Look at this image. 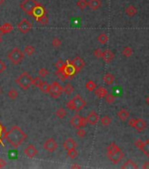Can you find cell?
Here are the masks:
<instances>
[{
	"label": "cell",
	"mask_w": 149,
	"mask_h": 169,
	"mask_svg": "<svg viewBox=\"0 0 149 169\" xmlns=\"http://www.w3.org/2000/svg\"><path fill=\"white\" fill-rule=\"evenodd\" d=\"M33 78L34 77L27 72H24L17 77V79L15 81L22 90L26 91L33 85Z\"/></svg>",
	"instance_id": "cell-4"
},
{
	"label": "cell",
	"mask_w": 149,
	"mask_h": 169,
	"mask_svg": "<svg viewBox=\"0 0 149 169\" xmlns=\"http://www.w3.org/2000/svg\"><path fill=\"white\" fill-rule=\"evenodd\" d=\"M74 91V87L73 86V85L71 83H68L66 84L65 87L63 88V93L66 94L67 95H70L71 94H73Z\"/></svg>",
	"instance_id": "cell-28"
},
{
	"label": "cell",
	"mask_w": 149,
	"mask_h": 169,
	"mask_svg": "<svg viewBox=\"0 0 149 169\" xmlns=\"http://www.w3.org/2000/svg\"><path fill=\"white\" fill-rule=\"evenodd\" d=\"M74 72H75V71H74V69L71 64L70 65L66 64L65 69L63 71V73H64V76L66 77V78H68L69 77H72L74 74Z\"/></svg>",
	"instance_id": "cell-22"
},
{
	"label": "cell",
	"mask_w": 149,
	"mask_h": 169,
	"mask_svg": "<svg viewBox=\"0 0 149 169\" xmlns=\"http://www.w3.org/2000/svg\"><path fill=\"white\" fill-rule=\"evenodd\" d=\"M137 13H138V11H137L136 7L133 6V5H129V6H127V7L126 8V15L129 16V17H133V16H135V15L137 14Z\"/></svg>",
	"instance_id": "cell-25"
},
{
	"label": "cell",
	"mask_w": 149,
	"mask_h": 169,
	"mask_svg": "<svg viewBox=\"0 0 149 169\" xmlns=\"http://www.w3.org/2000/svg\"><path fill=\"white\" fill-rule=\"evenodd\" d=\"M50 86H51V85L48 84L47 81H41L40 84H39V86L38 87L39 88V90H40L42 93H44V94H48L49 91H50Z\"/></svg>",
	"instance_id": "cell-21"
},
{
	"label": "cell",
	"mask_w": 149,
	"mask_h": 169,
	"mask_svg": "<svg viewBox=\"0 0 149 169\" xmlns=\"http://www.w3.org/2000/svg\"><path fill=\"white\" fill-rule=\"evenodd\" d=\"M96 84L94 82L93 80H89L87 83H86V85H85V87L87 88V90H89L90 92H92L94 91L96 88Z\"/></svg>",
	"instance_id": "cell-34"
},
{
	"label": "cell",
	"mask_w": 149,
	"mask_h": 169,
	"mask_svg": "<svg viewBox=\"0 0 149 169\" xmlns=\"http://www.w3.org/2000/svg\"><path fill=\"white\" fill-rule=\"evenodd\" d=\"M35 52V48L33 45H27L24 49V53H26L27 56H32Z\"/></svg>",
	"instance_id": "cell-29"
},
{
	"label": "cell",
	"mask_w": 149,
	"mask_h": 169,
	"mask_svg": "<svg viewBox=\"0 0 149 169\" xmlns=\"http://www.w3.org/2000/svg\"><path fill=\"white\" fill-rule=\"evenodd\" d=\"M38 73H39V76L40 77H47V76L48 75L49 72H48V70L46 69V68H41V69L39 70Z\"/></svg>",
	"instance_id": "cell-39"
},
{
	"label": "cell",
	"mask_w": 149,
	"mask_h": 169,
	"mask_svg": "<svg viewBox=\"0 0 149 169\" xmlns=\"http://www.w3.org/2000/svg\"><path fill=\"white\" fill-rule=\"evenodd\" d=\"M4 3V0H0V5H2Z\"/></svg>",
	"instance_id": "cell-51"
},
{
	"label": "cell",
	"mask_w": 149,
	"mask_h": 169,
	"mask_svg": "<svg viewBox=\"0 0 149 169\" xmlns=\"http://www.w3.org/2000/svg\"><path fill=\"white\" fill-rule=\"evenodd\" d=\"M44 15H47L46 9H45V7L42 6L40 4H39L37 6L35 7V9L34 10L32 16H34V17L35 18V19L37 20L39 18H40V17H42V16H44Z\"/></svg>",
	"instance_id": "cell-13"
},
{
	"label": "cell",
	"mask_w": 149,
	"mask_h": 169,
	"mask_svg": "<svg viewBox=\"0 0 149 169\" xmlns=\"http://www.w3.org/2000/svg\"><path fill=\"white\" fill-rule=\"evenodd\" d=\"M24 153H25V155H26L27 158L32 159V158H34V157L37 155L38 150L36 149V147H35L34 145H29L27 147L25 148Z\"/></svg>",
	"instance_id": "cell-14"
},
{
	"label": "cell",
	"mask_w": 149,
	"mask_h": 169,
	"mask_svg": "<svg viewBox=\"0 0 149 169\" xmlns=\"http://www.w3.org/2000/svg\"><path fill=\"white\" fill-rule=\"evenodd\" d=\"M61 43H62V41H61V40L60 38L55 37L52 40V45H53L54 47H56V48L60 47V46L61 45Z\"/></svg>",
	"instance_id": "cell-41"
},
{
	"label": "cell",
	"mask_w": 149,
	"mask_h": 169,
	"mask_svg": "<svg viewBox=\"0 0 149 169\" xmlns=\"http://www.w3.org/2000/svg\"><path fill=\"white\" fill-rule=\"evenodd\" d=\"M75 134H76V136L77 137H84L86 135H87V132L85 130H83V128H79V129H77V131L75 132Z\"/></svg>",
	"instance_id": "cell-40"
},
{
	"label": "cell",
	"mask_w": 149,
	"mask_h": 169,
	"mask_svg": "<svg viewBox=\"0 0 149 169\" xmlns=\"http://www.w3.org/2000/svg\"><path fill=\"white\" fill-rule=\"evenodd\" d=\"M37 21L39 23H40L41 25H47V24L48 23V18H47V15H44V16L39 18V19H37Z\"/></svg>",
	"instance_id": "cell-42"
},
{
	"label": "cell",
	"mask_w": 149,
	"mask_h": 169,
	"mask_svg": "<svg viewBox=\"0 0 149 169\" xmlns=\"http://www.w3.org/2000/svg\"><path fill=\"white\" fill-rule=\"evenodd\" d=\"M41 81H42V80H41L40 77H36L33 78V85L38 87V86H39V84H40Z\"/></svg>",
	"instance_id": "cell-44"
},
{
	"label": "cell",
	"mask_w": 149,
	"mask_h": 169,
	"mask_svg": "<svg viewBox=\"0 0 149 169\" xmlns=\"http://www.w3.org/2000/svg\"><path fill=\"white\" fill-rule=\"evenodd\" d=\"M71 65L73 66L75 72H79L84 66H85V61L80 57V56H76L71 61Z\"/></svg>",
	"instance_id": "cell-12"
},
{
	"label": "cell",
	"mask_w": 149,
	"mask_h": 169,
	"mask_svg": "<svg viewBox=\"0 0 149 169\" xmlns=\"http://www.w3.org/2000/svg\"><path fill=\"white\" fill-rule=\"evenodd\" d=\"M67 110L64 108H60L59 109H57L56 112V116L58 117V118H60V119H62V118H64V117H66V115H67Z\"/></svg>",
	"instance_id": "cell-30"
},
{
	"label": "cell",
	"mask_w": 149,
	"mask_h": 169,
	"mask_svg": "<svg viewBox=\"0 0 149 169\" xmlns=\"http://www.w3.org/2000/svg\"><path fill=\"white\" fill-rule=\"evenodd\" d=\"M142 142H143V141H142L141 139H137V140L135 141V144H134V145H135V146H136L138 149H140V147Z\"/></svg>",
	"instance_id": "cell-46"
},
{
	"label": "cell",
	"mask_w": 149,
	"mask_h": 169,
	"mask_svg": "<svg viewBox=\"0 0 149 169\" xmlns=\"http://www.w3.org/2000/svg\"><path fill=\"white\" fill-rule=\"evenodd\" d=\"M7 96L11 99V100H16L19 97V92L16 89H11L8 91Z\"/></svg>",
	"instance_id": "cell-32"
},
{
	"label": "cell",
	"mask_w": 149,
	"mask_h": 169,
	"mask_svg": "<svg viewBox=\"0 0 149 169\" xmlns=\"http://www.w3.org/2000/svg\"><path fill=\"white\" fill-rule=\"evenodd\" d=\"M118 118L122 121V122H125L126 121L129 116H130V113L129 111H127L126 108H121L118 112Z\"/></svg>",
	"instance_id": "cell-20"
},
{
	"label": "cell",
	"mask_w": 149,
	"mask_h": 169,
	"mask_svg": "<svg viewBox=\"0 0 149 169\" xmlns=\"http://www.w3.org/2000/svg\"><path fill=\"white\" fill-rule=\"evenodd\" d=\"M39 3L37 0H24L20 4V8L28 15H32L34 10Z\"/></svg>",
	"instance_id": "cell-6"
},
{
	"label": "cell",
	"mask_w": 149,
	"mask_h": 169,
	"mask_svg": "<svg viewBox=\"0 0 149 169\" xmlns=\"http://www.w3.org/2000/svg\"><path fill=\"white\" fill-rule=\"evenodd\" d=\"M104 81L107 85H112L115 81V76L112 73H110V72H108L104 76Z\"/></svg>",
	"instance_id": "cell-27"
},
{
	"label": "cell",
	"mask_w": 149,
	"mask_h": 169,
	"mask_svg": "<svg viewBox=\"0 0 149 169\" xmlns=\"http://www.w3.org/2000/svg\"><path fill=\"white\" fill-rule=\"evenodd\" d=\"M142 168L149 169V161H147V162H145V163L143 164V166H142Z\"/></svg>",
	"instance_id": "cell-48"
},
{
	"label": "cell",
	"mask_w": 149,
	"mask_h": 169,
	"mask_svg": "<svg viewBox=\"0 0 149 169\" xmlns=\"http://www.w3.org/2000/svg\"><path fill=\"white\" fill-rule=\"evenodd\" d=\"M13 30V27L11 23H4L1 27H0V31L3 33V34H8V33H11L12 31Z\"/></svg>",
	"instance_id": "cell-24"
},
{
	"label": "cell",
	"mask_w": 149,
	"mask_h": 169,
	"mask_svg": "<svg viewBox=\"0 0 149 169\" xmlns=\"http://www.w3.org/2000/svg\"><path fill=\"white\" fill-rule=\"evenodd\" d=\"M97 41H98L101 44H105V43H107L108 41H109V36H108L106 34H104V33L100 34V35L97 36Z\"/></svg>",
	"instance_id": "cell-31"
},
{
	"label": "cell",
	"mask_w": 149,
	"mask_h": 169,
	"mask_svg": "<svg viewBox=\"0 0 149 169\" xmlns=\"http://www.w3.org/2000/svg\"><path fill=\"white\" fill-rule=\"evenodd\" d=\"M68 156H69V159H74L78 156V151L75 150V148L69 149V150H68Z\"/></svg>",
	"instance_id": "cell-36"
},
{
	"label": "cell",
	"mask_w": 149,
	"mask_h": 169,
	"mask_svg": "<svg viewBox=\"0 0 149 169\" xmlns=\"http://www.w3.org/2000/svg\"><path fill=\"white\" fill-rule=\"evenodd\" d=\"M77 146V144L75 142L74 138L72 137H69L67 138L64 143H63V147L66 149V150H69V149H73V148H76Z\"/></svg>",
	"instance_id": "cell-17"
},
{
	"label": "cell",
	"mask_w": 149,
	"mask_h": 169,
	"mask_svg": "<svg viewBox=\"0 0 149 169\" xmlns=\"http://www.w3.org/2000/svg\"><path fill=\"white\" fill-rule=\"evenodd\" d=\"M2 93H3V89H2V87L0 86V95L2 94Z\"/></svg>",
	"instance_id": "cell-52"
},
{
	"label": "cell",
	"mask_w": 149,
	"mask_h": 169,
	"mask_svg": "<svg viewBox=\"0 0 149 169\" xmlns=\"http://www.w3.org/2000/svg\"><path fill=\"white\" fill-rule=\"evenodd\" d=\"M33 27V25L27 19H23L18 24V29L22 34H27L29 31H31Z\"/></svg>",
	"instance_id": "cell-10"
},
{
	"label": "cell",
	"mask_w": 149,
	"mask_h": 169,
	"mask_svg": "<svg viewBox=\"0 0 149 169\" xmlns=\"http://www.w3.org/2000/svg\"><path fill=\"white\" fill-rule=\"evenodd\" d=\"M94 91H95V94H96L98 98H100V99L104 98L105 95L108 94L107 89H106L105 87H104V86H99V87L96 88Z\"/></svg>",
	"instance_id": "cell-19"
},
{
	"label": "cell",
	"mask_w": 149,
	"mask_h": 169,
	"mask_svg": "<svg viewBox=\"0 0 149 169\" xmlns=\"http://www.w3.org/2000/svg\"><path fill=\"white\" fill-rule=\"evenodd\" d=\"M101 5H102L101 0H89L88 1V6L93 11L98 10L101 7Z\"/></svg>",
	"instance_id": "cell-18"
},
{
	"label": "cell",
	"mask_w": 149,
	"mask_h": 169,
	"mask_svg": "<svg viewBox=\"0 0 149 169\" xmlns=\"http://www.w3.org/2000/svg\"><path fill=\"white\" fill-rule=\"evenodd\" d=\"M26 137V133L18 126H13L6 134V139L15 148L19 147L24 142Z\"/></svg>",
	"instance_id": "cell-1"
},
{
	"label": "cell",
	"mask_w": 149,
	"mask_h": 169,
	"mask_svg": "<svg viewBox=\"0 0 149 169\" xmlns=\"http://www.w3.org/2000/svg\"><path fill=\"white\" fill-rule=\"evenodd\" d=\"M114 57H115L114 53L112 52V50H110V49H105V50L103 52L102 58H103V60H104L106 63H110L111 62H112L113 59H114Z\"/></svg>",
	"instance_id": "cell-16"
},
{
	"label": "cell",
	"mask_w": 149,
	"mask_h": 169,
	"mask_svg": "<svg viewBox=\"0 0 149 169\" xmlns=\"http://www.w3.org/2000/svg\"><path fill=\"white\" fill-rule=\"evenodd\" d=\"M105 100H106V102L107 103H109V104H112V103H114L115 102V100H116V97L113 95L112 94H107L105 95Z\"/></svg>",
	"instance_id": "cell-38"
},
{
	"label": "cell",
	"mask_w": 149,
	"mask_h": 169,
	"mask_svg": "<svg viewBox=\"0 0 149 169\" xmlns=\"http://www.w3.org/2000/svg\"><path fill=\"white\" fill-rule=\"evenodd\" d=\"M71 168H82V167L79 166V165H74V166L71 167Z\"/></svg>",
	"instance_id": "cell-49"
},
{
	"label": "cell",
	"mask_w": 149,
	"mask_h": 169,
	"mask_svg": "<svg viewBox=\"0 0 149 169\" xmlns=\"http://www.w3.org/2000/svg\"><path fill=\"white\" fill-rule=\"evenodd\" d=\"M146 102H147V104L149 106V95L146 98Z\"/></svg>",
	"instance_id": "cell-50"
},
{
	"label": "cell",
	"mask_w": 149,
	"mask_h": 169,
	"mask_svg": "<svg viewBox=\"0 0 149 169\" xmlns=\"http://www.w3.org/2000/svg\"><path fill=\"white\" fill-rule=\"evenodd\" d=\"M86 120H87V123L91 125H96L98 121H99V116L97 114V113L95 112V111H91L88 114V116L86 117Z\"/></svg>",
	"instance_id": "cell-15"
},
{
	"label": "cell",
	"mask_w": 149,
	"mask_h": 169,
	"mask_svg": "<svg viewBox=\"0 0 149 169\" xmlns=\"http://www.w3.org/2000/svg\"><path fill=\"white\" fill-rule=\"evenodd\" d=\"M76 5L81 10H84L88 6V1L87 0H78L77 3H76Z\"/></svg>",
	"instance_id": "cell-37"
},
{
	"label": "cell",
	"mask_w": 149,
	"mask_h": 169,
	"mask_svg": "<svg viewBox=\"0 0 149 169\" xmlns=\"http://www.w3.org/2000/svg\"><path fill=\"white\" fill-rule=\"evenodd\" d=\"M5 69H6V64H5V63H4V61L0 60V74L3 73V72L5 71Z\"/></svg>",
	"instance_id": "cell-45"
},
{
	"label": "cell",
	"mask_w": 149,
	"mask_h": 169,
	"mask_svg": "<svg viewBox=\"0 0 149 169\" xmlns=\"http://www.w3.org/2000/svg\"><path fill=\"white\" fill-rule=\"evenodd\" d=\"M121 168H124V169H136L138 168V166H137V164L133 161V160H131V159H128L122 167H121Z\"/></svg>",
	"instance_id": "cell-26"
},
{
	"label": "cell",
	"mask_w": 149,
	"mask_h": 169,
	"mask_svg": "<svg viewBox=\"0 0 149 169\" xmlns=\"http://www.w3.org/2000/svg\"><path fill=\"white\" fill-rule=\"evenodd\" d=\"M128 124L130 126H131L132 128H134L138 132H141L145 131L147 126H148L147 122L142 118H138V119L131 118L130 120L128 121Z\"/></svg>",
	"instance_id": "cell-7"
},
{
	"label": "cell",
	"mask_w": 149,
	"mask_h": 169,
	"mask_svg": "<svg viewBox=\"0 0 149 169\" xmlns=\"http://www.w3.org/2000/svg\"><path fill=\"white\" fill-rule=\"evenodd\" d=\"M100 122H101L102 125H104V126H109L112 123V118L110 116H108V115H104V116H103L101 118Z\"/></svg>",
	"instance_id": "cell-33"
},
{
	"label": "cell",
	"mask_w": 149,
	"mask_h": 169,
	"mask_svg": "<svg viewBox=\"0 0 149 169\" xmlns=\"http://www.w3.org/2000/svg\"><path fill=\"white\" fill-rule=\"evenodd\" d=\"M86 105L87 103L83 100V98L80 94H76L72 100L67 102L66 107L70 110H74L76 112H79L82 109H83Z\"/></svg>",
	"instance_id": "cell-3"
},
{
	"label": "cell",
	"mask_w": 149,
	"mask_h": 169,
	"mask_svg": "<svg viewBox=\"0 0 149 169\" xmlns=\"http://www.w3.org/2000/svg\"><path fill=\"white\" fill-rule=\"evenodd\" d=\"M6 167V161L3 159H0V168H4Z\"/></svg>",
	"instance_id": "cell-47"
},
{
	"label": "cell",
	"mask_w": 149,
	"mask_h": 169,
	"mask_svg": "<svg viewBox=\"0 0 149 169\" xmlns=\"http://www.w3.org/2000/svg\"><path fill=\"white\" fill-rule=\"evenodd\" d=\"M107 157L112 163L118 164L124 159L125 153L115 142H112L107 148Z\"/></svg>",
	"instance_id": "cell-2"
},
{
	"label": "cell",
	"mask_w": 149,
	"mask_h": 169,
	"mask_svg": "<svg viewBox=\"0 0 149 169\" xmlns=\"http://www.w3.org/2000/svg\"><path fill=\"white\" fill-rule=\"evenodd\" d=\"M103 50L101 49H95L93 52L94 56H96V58H102V56H103Z\"/></svg>",
	"instance_id": "cell-43"
},
{
	"label": "cell",
	"mask_w": 149,
	"mask_h": 169,
	"mask_svg": "<svg viewBox=\"0 0 149 169\" xmlns=\"http://www.w3.org/2000/svg\"><path fill=\"white\" fill-rule=\"evenodd\" d=\"M87 120L85 117H83L81 115H79L78 114L74 115L71 120H70V124L75 128V129H79V128H83L85 127L87 125Z\"/></svg>",
	"instance_id": "cell-8"
},
{
	"label": "cell",
	"mask_w": 149,
	"mask_h": 169,
	"mask_svg": "<svg viewBox=\"0 0 149 169\" xmlns=\"http://www.w3.org/2000/svg\"><path fill=\"white\" fill-rule=\"evenodd\" d=\"M140 150L147 157H149V139L142 142V144L140 147Z\"/></svg>",
	"instance_id": "cell-23"
},
{
	"label": "cell",
	"mask_w": 149,
	"mask_h": 169,
	"mask_svg": "<svg viewBox=\"0 0 149 169\" xmlns=\"http://www.w3.org/2000/svg\"><path fill=\"white\" fill-rule=\"evenodd\" d=\"M122 54L126 57H130L133 54V49L131 47H125L123 51H122Z\"/></svg>",
	"instance_id": "cell-35"
},
{
	"label": "cell",
	"mask_w": 149,
	"mask_h": 169,
	"mask_svg": "<svg viewBox=\"0 0 149 169\" xmlns=\"http://www.w3.org/2000/svg\"><path fill=\"white\" fill-rule=\"evenodd\" d=\"M43 146H44V149L47 151L48 152H54L58 148V144H57V142H56L55 138L50 137V138L46 140V142L44 143Z\"/></svg>",
	"instance_id": "cell-11"
},
{
	"label": "cell",
	"mask_w": 149,
	"mask_h": 169,
	"mask_svg": "<svg viewBox=\"0 0 149 169\" xmlns=\"http://www.w3.org/2000/svg\"><path fill=\"white\" fill-rule=\"evenodd\" d=\"M8 58L12 63V64L19 65L25 58V53L19 48H14L8 53Z\"/></svg>",
	"instance_id": "cell-5"
},
{
	"label": "cell",
	"mask_w": 149,
	"mask_h": 169,
	"mask_svg": "<svg viewBox=\"0 0 149 169\" xmlns=\"http://www.w3.org/2000/svg\"><path fill=\"white\" fill-rule=\"evenodd\" d=\"M62 93H63V87L60 85V83L55 81L51 84L50 91H49L51 97H53L54 99H58L59 97H61Z\"/></svg>",
	"instance_id": "cell-9"
}]
</instances>
